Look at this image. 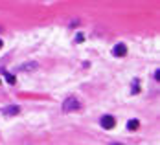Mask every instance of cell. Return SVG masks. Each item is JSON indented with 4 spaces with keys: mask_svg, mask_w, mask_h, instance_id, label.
Instances as JSON below:
<instances>
[{
    "mask_svg": "<svg viewBox=\"0 0 160 145\" xmlns=\"http://www.w3.org/2000/svg\"><path fill=\"white\" fill-rule=\"evenodd\" d=\"M81 103L78 101V97H66L63 101V112H74V110H79Z\"/></svg>",
    "mask_w": 160,
    "mask_h": 145,
    "instance_id": "6da1fadb",
    "label": "cell"
},
{
    "mask_svg": "<svg viewBox=\"0 0 160 145\" xmlns=\"http://www.w3.org/2000/svg\"><path fill=\"white\" fill-rule=\"evenodd\" d=\"M114 125H116V119H114V116H103L101 118V127L105 130H109V129H114Z\"/></svg>",
    "mask_w": 160,
    "mask_h": 145,
    "instance_id": "7a4b0ae2",
    "label": "cell"
},
{
    "mask_svg": "<svg viewBox=\"0 0 160 145\" xmlns=\"http://www.w3.org/2000/svg\"><path fill=\"white\" fill-rule=\"evenodd\" d=\"M125 53H127V46L123 42H120V44H116L112 48V55L114 57H125Z\"/></svg>",
    "mask_w": 160,
    "mask_h": 145,
    "instance_id": "3957f363",
    "label": "cell"
},
{
    "mask_svg": "<svg viewBox=\"0 0 160 145\" xmlns=\"http://www.w3.org/2000/svg\"><path fill=\"white\" fill-rule=\"evenodd\" d=\"M2 112L6 114V116H17V114L20 112V107H17V105H9V107H4Z\"/></svg>",
    "mask_w": 160,
    "mask_h": 145,
    "instance_id": "277c9868",
    "label": "cell"
},
{
    "mask_svg": "<svg viewBox=\"0 0 160 145\" xmlns=\"http://www.w3.org/2000/svg\"><path fill=\"white\" fill-rule=\"evenodd\" d=\"M39 68V65L37 63H26V65H20L18 66V70H26V72H35Z\"/></svg>",
    "mask_w": 160,
    "mask_h": 145,
    "instance_id": "5b68a950",
    "label": "cell"
},
{
    "mask_svg": "<svg viewBox=\"0 0 160 145\" xmlns=\"http://www.w3.org/2000/svg\"><path fill=\"white\" fill-rule=\"evenodd\" d=\"M138 127H140V121H138V119H129L127 121V129L129 130H136Z\"/></svg>",
    "mask_w": 160,
    "mask_h": 145,
    "instance_id": "8992f818",
    "label": "cell"
},
{
    "mask_svg": "<svg viewBox=\"0 0 160 145\" xmlns=\"http://www.w3.org/2000/svg\"><path fill=\"white\" fill-rule=\"evenodd\" d=\"M4 77H6V81H8V83H9V85H13V83H15V75H13V74H4Z\"/></svg>",
    "mask_w": 160,
    "mask_h": 145,
    "instance_id": "52a82bcc",
    "label": "cell"
},
{
    "mask_svg": "<svg viewBox=\"0 0 160 145\" xmlns=\"http://www.w3.org/2000/svg\"><path fill=\"white\" fill-rule=\"evenodd\" d=\"M138 90H140V86H138V81L134 79V81H132V94H138Z\"/></svg>",
    "mask_w": 160,
    "mask_h": 145,
    "instance_id": "ba28073f",
    "label": "cell"
},
{
    "mask_svg": "<svg viewBox=\"0 0 160 145\" xmlns=\"http://www.w3.org/2000/svg\"><path fill=\"white\" fill-rule=\"evenodd\" d=\"M83 39H85L83 33H78V35H76V42H83Z\"/></svg>",
    "mask_w": 160,
    "mask_h": 145,
    "instance_id": "9c48e42d",
    "label": "cell"
},
{
    "mask_svg": "<svg viewBox=\"0 0 160 145\" xmlns=\"http://www.w3.org/2000/svg\"><path fill=\"white\" fill-rule=\"evenodd\" d=\"M155 79L160 81V70H157V72H155Z\"/></svg>",
    "mask_w": 160,
    "mask_h": 145,
    "instance_id": "30bf717a",
    "label": "cell"
},
{
    "mask_svg": "<svg viewBox=\"0 0 160 145\" xmlns=\"http://www.w3.org/2000/svg\"><path fill=\"white\" fill-rule=\"evenodd\" d=\"M2 46H4V42H2V39H0V48H2Z\"/></svg>",
    "mask_w": 160,
    "mask_h": 145,
    "instance_id": "8fae6325",
    "label": "cell"
},
{
    "mask_svg": "<svg viewBox=\"0 0 160 145\" xmlns=\"http://www.w3.org/2000/svg\"><path fill=\"white\" fill-rule=\"evenodd\" d=\"M0 85H2V79H0Z\"/></svg>",
    "mask_w": 160,
    "mask_h": 145,
    "instance_id": "7c38bea8",
    "label": "cell"
},
{
    "mask_svg": "<svg viewBox=\"0 0 160 145\" xmlns=\"http://www.w3.org/2000/svg\"><path fill=\"white\" fill-rule=\"evenodd\" d=\"M116 145H120V143H116Z\"/></svg>",
    "mask_w": 160,
    "mask_h": 145,
    "instance_id": "4fadbf2b",
    "label": "cell"
}]
</instances>
